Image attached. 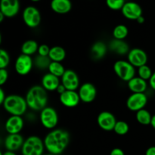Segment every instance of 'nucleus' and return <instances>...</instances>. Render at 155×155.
Instances as JSON below:
<instances>
[{
  "label": "nucleus",
  "mask_w": 155,
  "mask_h": 155,
  "mask_svg": "<svg viewBox=\"0 0 155 155\" xmlns=\"http://www.w3.org/2000/svg\"><path fill=\"white\" fill-rule=\"evenodd\" d=\"M43 142L48 153L60 155L69 145L70 135L66 130L54 129L45 136Z\"/></svg>",
  "instance_id": "obj_1"
},
{
  "label": "nucleus",
  "mask_w": 155,
  "mask_h": 155,
  "mask_svg": "<svg viewBox=\"0 0 155 155\" xmlns=\"http://www.w3.org/2000/svg\"><path fill=\"white\" fill-rule=\"evenodd\" d=\"M28 107L35 111H41L47 107L48 101L47 91L42 86H34L30 88L25 96Z\"/></svg>",
  "instance_id": "obj_2"
},
{
  "label": "nucleus",
  "mask_w": 155,
  "mask_h": 155,
  "mask_svg": "<svg viewBox=\"0 0 155 155\" xmlns=\"http://www.w3.org/2000/svg\"><path fill=\"white\" fill-rule=\"evenodd\" d=\"M2 106L11 115L21 117L24 114L28 107L25 98L18 95H8Z\"/></svg>",
  "instance_id": "obj_3"
},
{
  "label": "nucleus",
  "mask_w": 155,
  "mask_h": 155,
  "mask_svg": "<svg viewBox=\"0 0 155 155\" xmlns=\"http://www.w3.org/2000/svg\"><path fill=\"white\" fill-rule=\"evenodd\" d=\"M44 142L36 136H29L25 139L21 148L22 155H43L45 150Z\"/></svg>",
  "instance_id": "obj_4"
},
{
  "label": "nucleus",
  "mask_w": 155,
  "mask_h": 155,
  "mask_svg": "<svg viewBox=\"0 0 155 155\" xmlns=\"http://www.w3.org/2000/svg\"><path fill=\"white\" fill-rule=\"evenodd\" d=\"M114 71L116 75L123 81L128 83L130 80L135 77L136 70L128 61L120 60L114 64Z\"/></svg>",
  "instance_id": "obj_5"
},
{
  "label": "nucleus",
  "mask_w": 155,
  "mask_h": 155,
  "mask_svg": "<svg viewBox=\"0 0 155 155\" xmlns=\"http://www.w3.org/2000/svg\"><path fill=\"white\" fill-rule=\"evenodd\" d=\"M39 120L45 129L54 130L58 123V115L55 109L47 106L40 111Z\"/></svg>",
  "instance_id": "obj_6"
},
{
  "label": "nucleus",
  "mask_w": 155,
  "mask_h": 155,
  "mask_svg": "<svg viewBox=\"0 0 155 155\" xmlns=\"http://www.w3.org/2000/svg\"><path fill=\"white\" fill-rule=\"evenodd\" d=\"M23 20L30 28H36L40 24L41 14L34 6H27L23 12Z\"/></svg>",
  "instance_id": "obj_7"
},
{
  "label": "nucleus",
  "mask_w": 155,
  "mask_h": 155,
  "mask_svg": "<svg viewBox=\"0 0 155 155\" xmlns=\"http://www.w3.org/2000/svg\"><path fill=\"white\" fill-rule=\"evenodd\" d=\"M147 103L148 97L145 93H132L127 100V108L135 112L145 108Z\"/></svg>",
  "instance_id": "obj_8"
},
{
  "label": "nucleus",
  "mask_w": 155,
  "mask_h": 155,
  "mask_svg": "<svg viewBox=\"0 0 155 155\" xmlns=\"http://www.w3.org/2000/svg\"><path fill=\"white\" fill-rule=\"evenodd\" d=\"M33 66V60L31 56L23 54L17 58L15 63V71L21 76L27 75L32 71Z\"/></svg>",
  "instance_id": "obj_9"
},
{
  "label": "nucleus",
  "mask_w": 155,
  "mask_h": 155,
  "mask_svg": "<svg viewBox=\"0 0 155 155\" xmlns=\"http://www.w3.org/2000/svg\"><path fill=\"white\" fill-rule=\"evenodd\" d=\"M128 61L135 68H140L147 64L148 55L143 49L139 48H134L129 51L127 54Z\"/></svg>",
  "instance_id": "obj_10"
},
{
  "label": "nucleus",
  "mask_w": 155,
  "mask_h": 155,
  "mask_svg": "<svg viewBox=\"0 0 155 155\" xmlns=\"http://www.w3.org/2000/svg\"><path fill=\"white\" fill-rule=\"evenodd\" d=\"M98 125L104 131H112L116 125L117 120L114 115L109 111H102L97 117Z\"/></svg>",
  "instance_id": "obj_11"
},
{
  "label": "nucleus",
  "mask_w": 155,
  "mask_h": 155,
  "mask_svg": "<svg viewBox=\"0 0 155 155\" xmlns=\"http://www.w3.org/2000/svg\"><path fill=\"white\" fill-rule=\"evenodd\" d=\"M78 93L80 101L84 103H91L96 98L97 89L92 83H85L80 86Z\"/></svg>",
  "instance_id": "obj_12"
},
{
  "label": "nucleus",
  "mask_w": 155,
  "mask_h": 155,
  "mask_svg": "<svg viewBox=\"0 0 155 155\" xmlns=\"http://www.w3.org/2000/svg\"><path fill=\"white\" fill-rule=\"evenodd\" d=\"M61 80L67 90L76 91L80 88V79L77 73L73 70H66Z\"/></svg>",
  "instance_id": "obj_13"
},
{
  "label": "nucleus",
  "mask_w": 155,
  "mask_h": 155,
  "mask_svg": "<svg viewBox=\"0 0 155 155\" xmlns=\"http://www.w3.org/2000/svg\"><path fill=\"white\" fill-rule=\"evenodd\" d=\"M123 15L127 19L136 21L139 17L142 16V9L138 3L135 2H127L121 9Z\"/></svg>",
  "instance_id": "obj_14"
},
{
  "label": "nucleus",
  "mask_w": 155,
  "mask_h": 155,
  "mask_svg": "<svg viewBox=\"0 0 155 155\" xmlns=\"http://www.w3.org/2000/svg\"><path fill=\"white\" fill-rule=\"evenodd\" d=\"M20 10L19 0H1L0 2V12L5 18H13Z\"/></svg>",
  "instance_id": "obj_15"
},
{
  "label": "nucleus",
  "mask_w": 155,
  "mask_h": 155,
  "mask_svg": "<svg viewBox=\"0 0 155 155\" xmlns=\"http://www.w3.org/2000/svg\"><path fill=\"white\" fill-rule=\"evenodd\" d=\"M24 120L21 116L11 115L5 124V129L8 134H19L24 127Z\"/></svg>",
  "instance_id": "obj_16"
},
{
  "label": "nucleus",
  "mask_w": 155,
  "mask_h": 155,
  "mask_svg": "<svg viewBox=\"0 0 155 155\" xmlns=\"http://www.w3.org/2000/svg\"><path fill=\"white\" fill-rule=\"evenodd\" d=\"M23 136L20 134H8L4 141L5 148L7 151L15 152L18 150L21 149L24 143Z\"/></svg>",
  "instance_id": "obj_17"
},
{
  "label": "nucleus",
  "mask_w": 155,
  "mask_h": 155,
  "mask_svg": "<svg viewBox=\"0 0 155 155\" xmlns=\"http://www.w3.org/2000/svg\"><path fill=\"white\" fill-rule=\"evenodd\" d=\"M61 103L66 107H75L80 102L79 93L77 91L67 90L63 94L60 95Z\"/></svg>",
  "instance_id": "obj_18"
},
{
  "label": "nucleus",
  "mask_w": 155,
  "mask_h": 155,
  "mask_svg": "<svg viewBox=\"0 0 155 155\" xmlns=\"http://www.w3.org/2000/svg\"><path fill=\"white\" fill-rule=\"evenodd\" d=\"M60 84V78L50 73L45 74L42 78V86L47 92L56 91Z\"/></svg>",
  "instance_id": "obj_19"
},
{
  "label": "nucleus",
  "mask_w": 155,
  "mask_h": 155,
  "mask_svg": "<svg viewBox=\"0 0 155 155\" xmlns=\"http://www.w3.org/2000/svg\"><path fill=\"white\" fill-rule=\"evenodd\" d=\"M127 86L132 93H145L148 88V83L146 80L139 77H135L128 82Z\"/></svg>",
  "instance_id": "obj_20"
},
{
  "label": "nucleus",
  "mask_w": 155,
  "mask_h": 155,
  "mask_svg": "<svg viewBox=\"0 0 155 155\" xmlns=\"http://www.w3.org/2000/svg\"><path fill=\"white\" fill-rule=\"evenodd\" d=\"M51 8L55 13L67 14L72 8V3L71 0H51Z\"/></svg>",
  "instance_id": "obj_21"
},
{
  "label": "nucleus",
  "mask_w": 155,
  "mask_h": 155,
  "mask_svg": "<svg viewBox=\"0 0 155 155\" xmlns=\"http://www.w3.org/2000/svg\"><path fill=\"white\" fill-rule=\"evenodd\" d=\"M109 48L110 51L116 53L118 55H125L128 54L130 50V46L124 40L114 39L111 40L109 45Z\"/></svg>",
  "instance_id": "obj_22"
},
{
  "label": "nucleus",
  "mask_w": 155,
  "mask_h": 155,
  "mask_svg": "<svg viewBox=\"0 0 155 155\" xmlns=\"http://www.w3.org/2000/svg\"><path fill=\"white\" fill-rule=\"evenodd\" d=\"M107 45L101 41L95 42L91 48V54L95 60H101L107 53Z\"/></svg>",
  "instance_id": "obj_23"
},
{
  "label": "nucleus",
  "mask_w": 155,
  "mask_h": 155,
  "mask_svg": "<svg viewBox=\"0 0 155 155\" xmlns=\"http://www.w3.org/2000/svg\"><path fill=\"white\" fill-rule=\"evenodd\" d=\"M48 57L51 59V61L61 63V61H63L66 58V51L61 46H58V45L53 46L50 49Z\"/></svg>",
  "instance_id": "obj_24"
},
{
  "label": "nucleus",
  "mask_w": 155,
  "mask_h": 155,
  "mask_svg": "<svg viewBox=\"0 0 155 155\" xmlns=\"http://www.w3.org/2000/svg\"><path fill=\"white\" fill-rule=\"evenodd\" d=\"M39 46L37 42L33 39H29L25 41L21 46V52L23 54L28 56H32L38 52Z\"/></svg>",
  "instance_id": "obj_25"
},
{
  "label": "nucleus",
  "mask_w": 155,
  "mask_h": 155,
  "mask_svg": "<svg viewBox=\"0 0 155 155\" xmlns=\"http://www.w3.org/2000/svg\"><path fill=\"white\" fill-rule=\"evenodd\" d=\"M136 119L142 125H151L152 116L148 110L144 108L136 112Z\"/></svg>",
  "instance_id": "obj_26"
},
{
  "label": "nucleus",
  "mask_w": 155,
  "mask_h": 155,
  "mask_svg": "<svg viewBox=\"0 0 155 155\" xmlns=\"http://www.w3.org/2000/svg\"><path fill=\"white\" fill-rule=\"evenodd\" d=\"M112 34H113L114 39L124 40L129 34V29L126 25L119 24L114 28Z\"/></svg>",
  "instance_id": "obj_27"
},
{
  "label": "nucleus",
  "mask_w": 155,
  "mask_h": 155,
  "mask_svg": "<svg viewBox=\"0 0 155 155\" xmlns=\"http://www.w3.org/2000/svg\"><path fill=\"white\" fill-rule=\"evenodd\" d=\"M51 61L48 56H41L38 54L33 60V64L39 70L48 69Z\"/></svg>",
  "instance_id": "obj_28"
},
{
  "label": "nucleus",
  "mask_w": 155,
  "mask_h": 155,
  "mask_svg": "<svg viewBox=\"0 0 155 155\" xmlns=\"http://www.w3.org/2000/svg\"><path fill=\"white\" fill-rule=\"evenodd\" d=\"M48 70V73L56 76V77H59V78H61L62 76H63L64 74L65 71H66L61 62H54V61L51 62Z\"/></svg>",
  "instance_id": "obj_29"
},
{
  "label": "nucleus",
  "mask_w": 155,
  "mask_h": 155,
  "mask_svg": "<svg viewBox=\"0 0 155 155\" xmlns=\"http://www.w3.org/2000/svg\"><path fill=\"white\" fill-rule=\"evenodd\" d=\"M129 130H130L129 124L124 120L117 121L116 125L114 129V131L115 132V133L119 135V136H124V135L127 134Z\"/></svg>",
  "instance_id": "obj_30"
},
{
  "label": "nucleus",
  "mask_w": 155,
  "mask_h": 155,
  "mask_svg": "<svg viewBox=\"0 0 155 155\" xmlns=\"http://www.w3.org/2000/svg\"><path fill=\"white\" fill-rule=\"evenodd\" d=\"M138 74H139V77L140 78L143 79L146 81H149L151 76H152L153 72L151 68L147 64H145L138 68Z\"/></svg>",
  "instance_id": "obj_31"
},
{
  "label": "nucleus",
  "mask_w": 155,
  "mask_h": 155,
  "mask_svg": "<svg viewBox=\"0 0 155 155\" xmlns=\"http://www.w3.org/2000/svg\"><path fill=\"white\" fill-rule=\"evenodd\" d=\"M125 3V0H106V5L107 7L114 11L121 10Z\"/></svg>",
  "instance_id": "obj_32"
},
{
  "label": "nucleus",
  "mask_w": 155,
  "mask_h": 155,
  "mask_svg": "<svg viewBox=\"0 0 155 155\" xmlns=\"http://www.w3.org/2000/svg\"><path fill=\"white\" fill-rule=\"evenodd\" d=\"M10 62L9 54L5 50H0V69H6Z\"/></svg>",
  "instance_id": "obj_33"
},
{
  "label": "nucleus",
  "mask_w": 155,
  "mask_h": 155,
  "mask_svg": "<svg viewBox=\"0 0 155 155\" xmlns=\"http://www.w3.org/2000/svg\"><path fill=\"white\" fill-rule=\"evenodd\" d=\"M51 48L46 44H42L39 46L38 49V54L41 56H48Z\"/></svg>",
  "instance_id": "obj_34"
},
{
  "label": "nucleus",
  "mask_w": 155,
  "mask_h": 155,
  "mask_svg": "<svg viewBox=\"0 0 155 155\" xmlns=\"http://www.w3.org/2000/svg\"><path fill=\"white\" fill-rule=\"evenodd\" d=\"M8 79V73L6 69H0V85L2 86Z\"/></svg>",
  "instance_id": "obj_35"
},
{
  "label": "nucleus",
  "mask_w": 155,
  "mask_h": 155,
  "mask_svg": "<svg viewBox=\"0 0 155 155\" xmlns=\"http://www.w3.org/2000/svg\"><path fill=\"white\" fill-rule=\"evenodd\" d=\"M110 155H125V154H124V151L121 148H115L112 149V151H110Z\"/></svg>",
  "instance_id": "obj_36"
},
{
  "label": "nucleus",
  "mask_w": 155,
  "mask_h": 155,
  "mask_svg": "<svg viewBox=\"0 0 155 155\" xmlns=\"http://www.w3.org/2000/svg\"><path fill=\"white\" fill-rule=\"evenodd\" d=\"M148 82H149V85L150 86H151V89L155 91V71L153 72L152 76H151V79H150Z\"/></svg>",
  "instance_id": "obj_37"
},
{
  "label": "nucleus",
  "mask_w": 155,
  "mask_h": 155,
  "mask_svg": "<svg viewBox=\"0 0 155 155\" xmlns=\"http://www.w3.org/2000/svg\"><path fill=\"white\" fill-rule=\"evenodd\" d=\"M56 91H57L58 93L60 94V95H61V94H63L64 92H66L67 89H66V88L64 87V85L62 84L61 83V84L59 85V86L58 87L57 90H56Z\"/></svg>",
  "instance_id": "obj_38"
},
{
  "label": "nucleus",
  "mask_w": 155,
  "mask_h": 155,
  "mask_svg": "<svg viewBox=\"0 0 155 155\" xmlns=\"http://www.w3.org/2000/svg\"><path fill=\"white\" fill-rule=\"evenodd\" d=\"M6 97L7 96H6L5 94L4 90H3V89L1 88V89H0V104H2L3 103H4Z\"/></svg>",
  "instance_id": "obj_39"
},
{
  "label": "nucleus",
  "mask_w": 155,
  "mask_h": 155,
  "mask_svg": "<svg viewBox=\"0 0 155 155\" xmlns=\"http://www.w3.org/2000/svg\"><path fill=\"white\" fill-rule=\"evenodd\" d=\"M145 155H155V146L148 148L145 151Z\"/></svg>",
  "instance_id": "obj_40"
},
{
  "label": "nucleus",
  "mask_w": 155,
  "mask_h": 155,
  "mask_svg": "<svg viewBox=\"0 0 155 155\" xmlns=\"http://www.w3.org/2000/svg\"><path fill=\"white\" fill-rule=\"evenodd\" d=\"M1 155H17V154H15V152H14V151H5V152H2Z\"/></svg>",
  "instance_id": "obj_41"
},
{
  "label": "nucleus",
  "mask_w": 155,
  "mask_h": 155,
  "mask_svg": "<svg viewBox=\"0 0 155 155\" xmlns=\"http://www.w3.org/2000/svg\"><path fill=\"white\" fill-rule=\"evenodd\" d=\"M136 21H137L139 24H143L144 22H145V18H144L143 16H141V17H139V18H138L137 20H136Z\"/></svg>",
  "instance_id": "obj_42"
},
{
  "label": "nucleus",
  "mask_w": 155,
  "mask_h": 155,
  "mask_svg": "<svg viewBox=\"0 0 155 155\" xmlns=\"http://www.w3.org/2000/svg\"><path fill=\"white\" fill-rule=\"evenodd\" d=\"M151 126L152 127L153 129L155 130V114L152 116V119H151Z\"/></svg>",
  "instance_id": "obj_43"
},
{
  "label": "nucleus",
  "mask_w": 155,
  "mask_h": 155,
  "mask_svg": "<svg viewBox=\"0 0 155 155\" xmlns=\"http://www.w3.org/2000/svg\"><path fill=\"white\" fill-rule=\"evenodd\" d=\"M5 18V16L2 12H0V22H2Z\"/></svg>",
  "instance_id": "obj_44"
},
{
  "label": "nucleus",
  "mask_w": 155,
  "mask_h": 155,
  "mask_svg": "<svg viewBox=\"0 0 155 155\" xmlns=\"http://www.w3.org/2000/svg\"><path fill=\"white\" fill-rule=\"evenodd\" d=\"M43 155H58V154H51V153H48V154H45Z\"/></svg>",
  "instance_id": "obj_45"
},
{
  "label": "nucleus",
  "mask_w": 155,
  "mask_h": 155,
  "mask_svg": "<svg viewBox=\"0 0 155 155\" xmlns=\"http://www.w3.org/2000/svg\"><path fill=\"white\" fill-rule=\"evenodd\" d=\"M31 1H33V2H39V0H31Z\"/></svg>",
  "instance_id": "obj_46"
}]
</instances>
